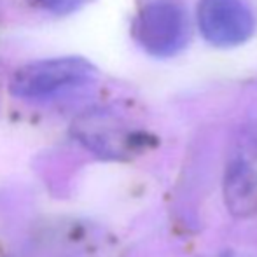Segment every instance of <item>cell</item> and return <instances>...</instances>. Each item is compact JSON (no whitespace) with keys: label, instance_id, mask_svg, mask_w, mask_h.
I'll return each mask as SVG.
<instances>
[{"label":"cell","instance_id":"cell-4","mask_svg":"<svg viewBox=\"0 0 257 257\" xmlns=\"http://www.w3.org/2000/svg\"><path fill=\"white\" fill-rule=\"evenodd\" d=\"M133 39L156 58L179 54L189 41V23L182 7L172 2H154L146 6L133 21Z\"/></svg>","mask_w":257,"mask_h":257},{"label":"cell","instance_id":"cell-5","mask_svg":"<svg viewBox=\"0 0 257 257\" xmlns=\"http://www.w3.org/2000/svg\"><path fill=\"white\" fill-rule=\"evenodd\" d=\"M198 25L205 41L217 48L243 44L255 28L254 14L241 0H200Z\"/></svg>","mask_w":257,"mask_h":257},{"label":"cell","instance_id":"cell-6","mask_svg":"<svg viewBox=\"0 0 257 257\" xmlns=\"http://www.w3.org/2000/svg\"><path fill=\"white\" fill-rule=\"evenodd\" d=\"M39 2L53 14H70L84 6L88 0H39Z\"/></svg>","mask_w":257,"mask_h":257},{"label":"cell","instance_id":"cell-2","mask_svg":"<svg viewBox=\"0 0 257 257\" xmlns=\"http://www.w3.org/2000/svg\"><path fill=\"white\" fill-rule=\"evenodd\" d=\"M75 139L103 159H128L142 153L149 135L137 130L117 112L105 107L89 108L72 126Z\"/></svg>","mask_w":257,"mask_h":257},{"label":"cell","instance_id":"cell-1","mask_svg":"<svg viewBox=\"0 0 257 257\" xmlns=\"http://www.w3.org/2000/svg\"><path fill=\"white\" fill-rule=\"evenodd\" d=\"M95 75V65L86 58H48L18 68L9 82V91L25 100L54 98L89 84Z\"/></svg>","mask_w":257,"mask_h":257},{"label":"cell","instance_id":"cell-3","mask_svg":"<svg viewBox=\"0 0 257 257\" xmlns=\"http://www.w3.org/2000/svg\"><path fill=\"white\" fill-rule=\"evenodd\" d=\"M224 201L234 217L257 213V124L236 135L224 172Z\"/></svg>","mask_w":257,"mask_h":257}]
</instances>
